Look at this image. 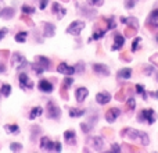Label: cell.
I'll list each match as a JSON object with an SVG mask.
<instances>
[{"label": "cell", "mask_w": 158, "mask_h": 153, "mask_svg": "<svg viewBox=\"0 0 158 153\" xmlns=\"http://www.w3.org/2000/svg\"><path fill=\"white\" fill-rule=\"evenodd\" d=\"M148 24L151 25V27H158V8L157 10H153L150 13V15H148Z\"/></svg>", "instance_id": "2e32d148"}, {"label": "cell", "mask_w": 158, "mask_h": 153, "mask_svg": "<svg viewBox=\"0 0 158 153\" xmlns=\"http://www.w3.org/2000/svg\"><path fill=\"white\" fill-rule=\"evenodd\" d=\"M110 100H111V95L108 92H98L96 95V102L98 104H107L110 103Z\"/></svg>", "instance_id": "7c38bea8"}, {"label": "cell", "mask_w": 158, "mask_h": 153, "mask_svg": "<svg viewBox=\"0 0 158 153\" xmlns=\"http://www.w3.org/2000/svg\"><path fill=\"white\" fill-rule=\"evenodd\" d=\"M54 152H61V143H60V142H56Z\"/></svg>", "instance_id": "ab89813d"}, {"label": "cell", "mask_w": 158, "mask_h": 153, "mask_svg": "<svg viewBox=\"0 0 158 153\" xmlns=\"http://www.w3.org/2000/svg\"><path fill=\"white\" fill-rule=\"evenodd\" d=\"M135 107H136V100H135L133 98H131L128 102H126V109L128 110H135Z\"/></svg>", "instance_id": "83f0119b"}, {"label": "cell", "mask_w": 158, "mask_h": 153, "mask_svg": "<svg viewBox=\"0 0 158 153\" xmlns=\"http://www.w3.org/2000/svg\"><path fill=\"white\" fill-rule=\"evenodd\" d=\"M111 151H112V152H115V153L122 152V151H121V146L118 145V143H112V145H111Z\"/></svg>", "instance_id": "e575fe53"}, {"label": "cell", "mask_w": 158, "mask_h": 153, "mask_svg": "<svg viewBox=\"0 0 158 153\" xmlns=\"http://www.w3.org/2000/svg\"><path fill=\"white\" fill-rule=\"evenodd\" d=\"M136 92L140 93V95H143V98H146V92H144V89H143L142 85H136Z\"/></svg>", "instance_id": "d590c367"}, {"label": "cell", "mask_w": 158, "mask_h": 153, "mask_svg": "<svg viewBox=\"0 0 158 153\" xmlns=\"http://www.w3.org/2000/svg\"><path fill=\"white\" fill-rule=\"evenodd\" d=\"M13 14H14V8H11V7L2 8V10H0V17H3V18H6V20L11 18Z\"/></svg>", "instance_id": "d6986e66"}, {"label": "cell", "mask_w": 158, "mask_h": 153, "mask_svg": "<svg viewBox=\"0 0 158 153\" xmlns=\"http://www.w3.org/2000/svg\"><path fill=\"white\" fill-rule=\"evenodd\" d=\"M139 120L140 121H147L148 124H154L157 120V114L154 110L151 109H147V110H142V113L139 114Z\"/></svg>", "instance_id": "5b68a950"}, {"label": "cell", "mask_w": 158, "mask_h": 153, "mask_svg": "<svg viewBox=\"0 0 158 153\" xmlns=\"http://www.w3.org/2000/svg\"><path fill=\"white\" fill-rule=\"evenodd\" d=\"M151 95H153V98L158 99V90H157V92H151Z\"/></svg>", "instance_id": "7bdbcfd3"}, {"label": "cell", "mask_w": 158, "mask_h": 153, "mask_svg": "<svg viewBox=\"0 0 158 153\" xmlns=\"http://www.w3.org/2000/svg\"><path fill=\"white\" fill-rule=\"evenodd\" d=\"M119 114H121L119 109H117V107H112V109L107 110V113H106V120L108 121V123H114V121L117 120L118 117H119Z\"/></svg>", "instance_id": "8fae6325"}, {"label": "cell", "mask_w": 158, "mask_h": 153, "mask_svg": "<svg viewBox=\"0 0 158 153\" xmlns=\"http://www.w3.org/2000/svg\"><path fill=\"white\" fill-rule=\"evenodd\" d=\"M42 113H43V109H42V107H33L29 113V118L31 120H35V118H38Z\"/></svg>", "instance_id": "44dd1931"}, {"label": "cell", "mask_w": 158, "mask_h": 153, "mask_svg": "<svg viewBox=\"0 0 158 153\" xmlns=\"http://www.w3.org/2000/svg\"><path fill=\"white\" fill-rule=\"evenodd\" d=\"M7 32H8L7 28H0V41H2V39H4V36L7 35Z\"/></svg>", "instance_id": "74e56055"}, {"label": "cell", "mask_w": 158, "mask_h": 153, "mask_svg": "<svg viewBox=\"0 0 158 153\" xmlns=\"http://www.w3.org/2000/svg\"><path fill=\"white\" fill-rule=\"evenodd\" d=\"M57 71L60 72V74H64V75H68V76H71V75H74L75 74V67H72V66H68L67 63H60L57 66Z\"/></svg>", "instance_id": "8992f818"}, {"label": "cell", "mask_w": 158, "mask_h": 153, "mask_svg": "<svg viewBox=\"0 0 158 153\" xmlns=\"http://www.w3.org/2000/svg\"><path fill=\"white\" fill-rule=\"evenodd\" d=\"M125 45V38L122 35H117L114 38V45H112V50H119L121 47Z\"/></svg>", "instance_id": "9a60e30c"}, {"label": "cell", "mask_w": 158, "mask_h": 153, "mask_svg": "<svg viewBox=\"0 0 158 153\" xmlns=\"http://www.w3.org/2000/svg\"><path fill=\"white\" fill-rule=\"evenodd\" d=\"M47 114L50 118H58L61 116V110L57 106H54L53 102H49L47 103Z\"/></svg>", "instance_id": "9c48e42d"}, {"label": "cell", "mask_w": 158, "mask_h": 153, "mask_svg": "<svg viewBox=\"0 0 158 153\" xmlns=\"http://www.w3.org/2000/svg\"><path fill=\"white\" fill-rule=\"evenodd\" d=\"M104 32H106V31H96V32L93 33L92 39H93V41H97V39L103 38V36H104Z\"/></svg>", "instance_id": "4dcf8cb0"}, {"label": "cell", "mask_w": 158, "mask_h": 153, "mask_svg": "<svg viewBox=\"0 0 158 153\" xmlns=\"http://www.w3.org/2000/svg\"><path fill=\"white\" fill-rule=\"evenodd\" d=\"M107 24H108L107 29H112V28H115V21H114V18H108V20H107Z\"/></svg>", "instance_id": "836d02e7"}, {"label": "cell", "mask_w": 158, "mask_h": 153, "mask_svg": "<svg viewBox=\"0 0 158 153\" xmlns=\"http://www.w3.org/2000/svg\"><path fill=\"white\" fill-rule=\"evenodd\" d=\"M6 71V66L3 63H0V72H4Z\"/></svg>", "instance_id": "b9f144b4"}, {"label": "cell", "mask_w": 158, "mask_h": 153, "mask_svg": "<svg viewBox=\"0 0 158 153\" xmlns=\"http://www.w3.org/2000/svg\"><path fill=\"white\" fill-rule=\"evenodd\" d=\"M27 36H28V33L25 32V31H21V32H18L15 35V42H18V43H24V42L27 41Z\"/></svg>", "instance_id": "d4e9b609"}, {"label": "cell", "mask_w": 158, "mask_h": 153, "mask_svg": "<svg viewBox=\"0 0 158 153\" xmlns=\"http://www.w3.org/2000/svg\"><path fill=\"white\" fill-rule=\"evenodd\" d=\"M38 88H39V90H42V92H44V93H50V92H53V89H54L53 84L49 81V79H40L38 84Z\"/></svg>", "instance_id": "ba28073f"}, {"label": "cell", "mask_w": 158, "mask_h": 153, "mask_svg": "<svg viewBox=\"0 0 158 153\" xmlns=\"http://www.w3.org/2000/svg\"><path fill=\"white\" fill-rule=\"evenodd\" d=\"M157 82H158V74H157Z\"/></svg>", "instance_id": "f6af8a7d"}, {"label": "cell", "mask_w": 158, "mask_h": 153, "mask_svg": "<svg viewBox=\"0 0 158 153\" xmlns=\"http://www.w3.org/2000/svg\"><path fill=\"white\" fill-rule=\"evenodd\" d=\"M54 31H56V28L53 24H50V22H46V24H44V36H47V38L53 36L54 35Z\"/></svg>", "instance_id": "ac0fdd59"}, {"label": "cell", "mask_w": 158, "mask_h": 153, "mask_svg": "<svg viewBox=\"0 0 158 153\" xmlns=\"http://www.w3.org/2000/svg\"><path fill=\"white\" fill-rule=\"evenodd\" d=\"M4 129H6L7 134H18V131H19V128H18L17 124H6Z\"/></svg>", "instance_id": "ffe728a7"}, {"label": "cell", "mask_w": 158, "mask_h": 153, "mask_svg": "<svg viewBox=\"0 0 158 153\" xmlns=\"http://www.w3.org/2000/svg\"><path fill=\"white\" fill-rule=\"evenodd\" d=\"M93 142H94V148L96 149H101L103 148V139H101V138H94V139H93Z\"/></svg>", "instance_id": "f546056e"}, {"label": "cell", "mask_w": 158, "mask_h": 153, "mask_svg": "<svg viewBox=\"0 0 158 153\" xmlns=\"http://www.w3.org/2000/svg\"><path fill=\"white\" fill-rule=\"evenodd\" d=\"M87 95H89V90H87L86 88H78L77 92H75V99H77V102L82 103V102L87 98Z\"/></svg>", "instance_id": "5bb4252c"}, {"label": "cell", "mask_w": 158, "mask_h": 153, "mask_svg": "<svg viewBox=\"0 0 158 153\" xmlns=\"http://www.w3.org/2000/svg\"><path fill=\"white\" fill-rule=\"evenodd\" d=\"M92 3L94 6H101L103 4V0H92Z\"/></svg>", "instance_id": "60d3db41"}, {"label": "cell", "mask_w": 158, "mask_h": 153, "mask_svg": "<svg viewBox=\"0 0 158 153\" xmlns=\"http://www.w3.org/2000/svg\"><path fill=\"white\" fill-rule=\"evenodd\" d=\"M11 60H13V61H11L13 67H14L15 70H18V71H21V70L28 64L27 59H25L22 55H19V53H14V55H13V59H11Z\"/></svg>", "instance_id": "3957f363"}, {"label": "cell", "mask_w": 158, "mask_h": 153, "mask_svg": "<svg viewBox=\"0 0 158 153\" xmlns=\"http://www.w3.org/2000/svg\"><path fill=\"white\" fill-rule=\"evenodd\" d=\"M72 84H74V81H72L71 76H69V78H65L63 81V89H69Z\"/></svg>", "instance_id": "4316f807"}, {"label": "cell", "mask_w": 158, "mask_h": 153, "mask_svg": "<svg viewBox=\"0 0 158 153\" xmlns=\"http://www.w3.org/2000/svg\"><path fill=\"white\" fill-rule=\"evenodd\" d=\"M10 149H11L13 152H19V151L22 149V145H21V143H15V142H13V143L10 145Z\"/></svg>", "instance_id": "1f68e13d"}, {"label": "cell", "mask_w": 158, "mask_h": 153, "mask_svg": "<svg viewBox=\"0 0 158 153\" xmlns=\"http://www.w3.org/2000/svg\"><path fill=\"white\" fill-rule=\"evenodd\" d=\"M38 61H35V63L32 64V68L35 70L36 74H43L46 70H49L50 67V60L47 57H44V56H38V59H36Z\"/></svg>", "instance_id": "6da1fadb"}, {"label": "cell", "mask_w": 158, "mask_h": 153, "mask_svg": "<svg viewBox=\"0 0 158 153\" xmlns=\"http://www.w3.org/2000/svg\"><path fill=\"white\" fill-rule=\"evenodd\" d=\"M85 28V21H77L71 22V24L68 25V28H67V33H69V35H79V33L83 31Z\"/></svg>", "instance_id": "277c9868"}, {"label": "cell", "mask_w": 158, "mask_h": 153, "mask_svg": "<svg viewBox=\"0 0 158 153\" xmlns=\"http://www.w3.org/2000/svg\"><path fill=\"white\" fill-rule=\"evenodd\" d=\"M136 2H137V0H126V3H125L126 8H132L135 4H136Z\"/></svg>", "instance_id": "8d00e7d4"}, {"label": "cell", "mask_w": 158, "mask_h": 153, "mask_svg": "<svg viewBox=\"0 0 158 153\" xmlns=\"http://www.w3.org/2000/svg\"><path fill=\"white\" fill-rule=\"evenodd\" d=\"M10 93H11V85L10 84L2 85V88H0V95H3L4 98H7V96H10Z\"/></svg>", "instance_id": "7402d4cb"}, {"label": "cell", "mask_w": 158, "mask_h": 153, "mask_svg": "<svg viewBox=\"0 0 158 153\" xmlns=\"http://www.w3.org/2000/svg\"><path fill=\"white\" fill-rule=\"evenodd\" d=\"M122 135H126L129 137L131 139H142V143L143 145H148V137L143 132H139V131H135L132 128H128L126 131H122Z\"/></svg>", "instance_id": "7a4b0ae2"}, {"label": "cell", "mask_w": 158, "mask_h": 153, "mask_svg": "<svg viewBox=\"0 0 158 153\" xmlns=\"http://www.w3.org/2000/svg\"><path fill=\"white\" fill-rule=\"evenodd\" d=\"M64 138L67 139V142H71V143H74V139H75V132L72 131V129H69V131H65L64 132Z\"/></svg>", "instance_id": "484cf974"}, {"label": "cell", "mask_w": 158, "mask_h": 153, "mask_svg": "<svg viewBox=\"0 0 158 153\" xmlns=\"http://www.w3.org/2000/svg\"><path fill=\"white\" fill-rule=\"evenodd\" d=\"M93 70H94V72L96 74H98V75H104V76L110 75L108 67L104 66V64H93Z\"/></svg>", "instance_id": "4fadbf2b"}, {"label": "cell", "mask_w": 158, "mask_h": 153, "mask_svg": "<svg viewBox=\"0 0 158 153\" xmlns=\"http://www.w3.org/2000/svg\"><path fill=\"white\" fill-rule=\"evenodd\" d=\"M156 39H157V42H158V33H157V36H156Z\"/></svg>", "instance_id": "ee69618b"}, {"label": "cell", "mask_w": 158, "mask_h": 153, "mask_svg": "<svg viewBox=\"0 0 158 153\" xmlns=\"http://www.w3.org/2000/svg\"><path fill=\"white\" fill-rule=\"evenodd\" d=\"M19 79V85H21L22 89H32L33 88V82L29 79V76H28L25 72H21L18 76Z\"/></svg>", "instance_id": "52a82bcc"}, {"label": "cell", "mask_w": 158, "mask_h": 153, "mask_svg": "<svg viewBox=\"0 0 158 153\" xmlns=\"http://www.w3.org/2000/svg\"><path fill=\"white\" fill-rule=\"evenodd\" d=\"M85 114V110L83 109H69V116L72 118H78V117H82Z\"/></svg>", "instance_id": "603a6c76"}, {"label": "cell", "mask_w": 158, "mask_h": 153, "mask_svg": "<svg viewBox=\"0 0 158 153\" xmlns=\"http://www.w3.org/2000/svg\"><path fill=\"white\" fill-rule=\"evenodd\" d=\"M140 41H142V38H135L133 43H132V50H133V52H136V50H137V47H139Z\"/></svg>", "instance_id": "d6a6232c"}, {"label": "cell", "mask_w": 158, "mask_h": 153, "mask_svg": "<svg viewBox=\"0 0 158 153\" xmlns=\"http://www.w3.org/2000/svg\"><path fill=\"white\" fill-rule=\"evenodd\" d=\"M21 11L24 14H32V13H35V8L33 7H29V6H22L21 7Z\"/></svg>", "instance_id": "f1b7e54d"}, {"label": "cell", "mask_w": 158, "mask_h": 153, "mask_svg": "<svg viewBox=\"0 0 158 153\" xmlns=\"http://www.w3.org/2000/svg\"><path fill=\"white\" fill-rule=\"evenodd\" d=\"M118 76L119 78H123V79H128L132 76V70L131 68H122L119 72H118Z\"/></svg>", "instance_id": "cb8c5ba5"}, {"label": "cell", "mask_w": 158, "mask_h": 153, "mask_svg": "<svg viewBox=\"0 0 158 153\" xmlns=\"http://www.w3.org/2000/svg\"><path fill=\"white\" fill-rule=\"evenodd\" d=\"M52 10H53V13H54V14H58V15H60V18H63V17L65 15V13H67L65 8L61 7V4H60V3H57V2L53 3V8H52Z\"/></svg>", "instance_id": "e0dca14e"}, {"label": "cell", "mask_w": 158, "mask_h": 153, "mask_svg": "<svg viewBox=\"0 0 158 153\" xmlns=\"http://www.w3.org/2000/svg\"><path fill=\"white\" fill-rule=\"evenodd\" d=\"M47 3H49V0H40V4H39V8L40 10H44L47 6Z\"/></svg>", "instance_id": "f35d334b"}, {"label": "cell", "mask_w": 158, "mask_h": 153, "mask_svg": "<svg viewBox=\"0 0 158 153\" xmlns=\"http://www.w3.org/2000/svg\"><path fill=\"white\" fill-rule=\"evenodd\" d=\"M54 146L56 142H52L47 137H43L40 139V149L42 151H47V152H54Z\"/></svg>", "instance_id": "30bf717a"}]
</instances>
